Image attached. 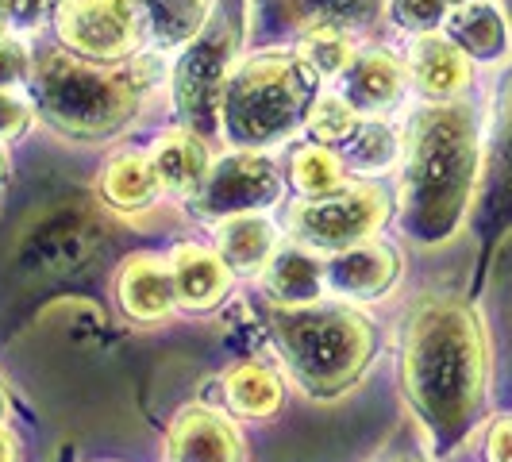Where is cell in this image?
Instances as JSON below:
<instances>
[{
	"instance_id": "cell-1",
	"label": "cell",
	"mask_w": 512,
	"mask_h": 462,
	"mask_svg": "<svg viewBox=\"0 0 512 462\" xmlns=\"http://www.w3.org/2000/svg\"><path fill=\"white\" fill-rule=\"evenodd\" d=\"M401 385L439 455L474 432L486 412L489 347L466 301L428 297L412 308L401 339Z\"/></svg>"
},
{
	"instance_id": "cell-2",
	"label": "cell",
	"mask_w": 512,
	"mask_h": 462,
	"mask_svg": "<svg viewBox=\"0 0 512 462\" xmlns=\"http://www.w3.org/2000/svg\"><path fill=\"white\" fill-rule=\"evenodd\" d=\"M482 166L474 108L432 101L416 108L401 139V228L436 247L462 228Z\"/></svg>"
},
{
	"instance_id": "cell-3",
	"label": "cell",
	"mask_w": 512,
	"mask_h": 462,
	"mask_svg": "<svg viewBox=\"0 0 512 462\" xmlns=\"http://www.w3.org/2000/svg\"><path fill=\"white\" fill-rule=\"evenodd\" d=\"M147 62L108 66L74 51H43L31 62V108L74 143H104L139 116Z\"/></svg>"
},
{
	"instance_id": "cell-4",
	"label": "cell",
	"mask_w": 512,
	"mask_h": 462,
	"mask_svg": "<svg viewBox=\"0 0 512 462\" xmlns=\"http://www.w3.org/2000/svg\"><path fill=\"white\" fill-rule=\"evenodd\" d=\"M266 328L293 382L324 401L359 382L378 351L370 316L347 305H274Z\"/></svg>"
},
{
	"instance_id": "cell-5",
	"label": "cell",
	"mask_w": 512,
	"mask_h": 462,
	"mask_svg": "<svg viewBox=\"0 0 512 462\" xmlns=\"http://www.w3.org/2000/svg\"><path fill=\"white\" fill-rule=\"evenodd\" d=\"M320 74L301 51H262L235 62L220 93V131L239 151H266L305 128Z\"/></svg>"
},
{
	"instance_id": "cell-6",
	"label": "cell",
	"mask_w": 512,
	"mask_h": 462,
	"mask_svg": "<svg viewBox=\"0 0 512 462\" xmlns=\"http://www.w3.org/2000/svg\"><path fill=\"white\" fill-rule=\"evenodd\" d=\"M389 220V193L374 181L339 185L332 193L305 197L289 208V231L308 251H347L374 239Z\"/></svg>"
},
{
	"instance_id": "cell-7",
	"label": "cell",
	"mask_w": 512,
	"mask_h": 462,
	"mask_svg": "<svg viewBox=\"0 0 512 462\" xmlns=\"http://www.w3.org/2000/svg\"><path fill=\"white\" fill-rule=\"evenodd\" d=\"M54 31L66 51L89 62H128L147 43L131 0H58Z\"/></svg>"
},
{
	"instance_id": "cell-8",
	"label": "cell",
	"mask_w": 512,
	"mask_h": 462,
	"mask_svg": "<svg viewBox=\"0 0 512 462\" xmlns=\"http://www.w3.org/2000/svg\"><path fill=\"white\" fill-rule=\"evenodd\" d=\"M231 66H235L231 62V31L208 24L201 39L181 47L170 81H174V108H178L185 128H193L197 135L220 128V93H224Z\"/></svg>"
},
{
	"instance_id": "cell-9",
	"label": "cell",
	"mask_w": 512,
	"mask_h": 462,
	"mask_svg": "<svg viewBox=\"0 0 512 462\" xmlns=\"http://www.w3.org/2000/svg\"><path fill=\"white\" fill-rule=\"evenodd\" d=\"M282 201V178L274 162L258 151H235L216 158L208 166L201 189L193 193V208L205 220H231L243 212H262V208Z\"/></svg>"
},
{
	"instance_id": "cell-10",
	"label": "cell",
	"mask_w": 512,
	"mask_h": 462,
	"mask_svg": "<svg viewBox=\"0 0 512 462\" xmlns=\"http://www.w3.org/2000/svg\"><path fill=\"white\" fill-rule=\"evenodd\" d=\"M166 462H247V439L231 416L205 405L181 409L166 436Z\"/></svg>"
},
{
	"instance_id": "cell-11",
	"label": "cell",
	"mask_w": 512,
	"mask_h": 462,
	"mask_svg": "<svg viewBox=\"0 0 512 462\" xmlns=\"http://www.w3.org/2000/svg\"><path fill=\"white\" fill-rule=\"evenodd\" d=\"M397 278H401V255L382 239L355 243L324 262V285L347 301H378L397 285Z\"/></svg>"
},
{
	"instance_id": "cell-12",
	"label": "cell",
	"mask_w": 512,
	"mask_h": 462,
	"mask_svg": "<svg viewBox=\"0 0 512 462\" xmlns=\"http://www.w3.org/2000/svg\"><path fill=\"white\" fill-rule=\"evenodd\" d=\"M116 301L135 324H158L178 308L174 270L158 255H131L116 278Z\"/></svg>"
},
{
	"instance_id": "cell-13",
	"label": "cell",
	"mask_w": 512,
	"mask_h": 462,
	"mask_svg": "<svg viewBox=\"0 0 512 462\" xmlns=\"http://www.w3.org/2000/svg\"><path fill=\"white\" fill-rule=\"evenodd\" d=\"M174 270V289H178V305L189 312H208L231 293V266L220 258V251L201 247V243H181L170 255Z\"/></svg>"
},
{
	"instance_id": "cell-14",
	"label": "cell",
	"mask_w": 512,
	"mask_h": 462,
	"mask_svg": "<svg viewBox=\"0 0 512 462\" xmlns=\"http://www.w3.org/2000/svg\"><path fill=\"white\" fill-rule=\"evenodd\" d=\"M409 77L428 101H455L470 85V58L447 35H416L409 51Z\"/></svg>"
},
{
	"instance_id": "cell-15",
	"label": "cell",
	"mask_w": 512,
	"mask_h": 462,
	"mask_svg": "<svg viewBox=\"0 0 512 462\" xmlns=\"http://www.w3.org/2000/svg\"><path fill=\"white\" fill-rule=\"evenodd\" d=\"M443 27H447V39L474 62H497L509 51V16L493 0H459L447 12Z\"/></svg>"
},
{
	"instance_id": "cell-16",
	"label": "cell",
	"mask_w": 512,
	"mask_h": 462,
	"mask_svg": "<svg viewBox=\"0 0 512 462\" xmlns=\"http://www.w3.org/2000/svg\"><path fill=\"white\" fill-rule=\"evenodd\" d=\"M154 51H181L212 24V0H131Z\"/></svg>"
},
{
	"instance_id": "cell-17",
	"label": "cell",
	"mask_w": 512,
	"mask_h": 462,
	"mask_svg": "<svg viewBox=\"0 0 512 462\" xmlns=\"http://www.w3.org/2000/svg\"><path fill=\"white\" fill-rule=\"evenodd\" d=\"M409 85V66L397 62V54L370 47V51L355 54V62L343 74V97L362 108V112H385L389 104L401 101Z\"/></svg>"
},
{
	"instance_id": "cell-18",
	"label": "cell",
	"mask_w": 512,
	"mask_h": 462,
	"mask_svg": "<svg viewBox=\"0 0 512 462\" xmlns=\"http://www.w3.org/2000/svg\"><path fill=\"white\" fill-rule=\"evenodd\" d=\"M151 162L162 178V189H170L178 197H193L212 166L205 135H197L193 128L162 131L158 143L151 147Z\"/></svg>"
},
{
	"instance_id": "cell-19",
	"label": "cell",
	"mask_w": 512,
	"mask_h": 462,
	"mask_svg": "<svg viewBox=\"0 0 512 462\" xmlns=\"http://www.w3.org/2000/svg\"><path fill=\"white\" fill-rule=\"evenodd\" d=\"M97 193L104 197V205L116 208V212H139V208L158 201L162 178L154 170L151 154L124 151V154H112L104 162L101 178H97Z\"/></svg>"
},
{
	"instance_id": "cell-20",
	"label": "cell",
	"mask_w": 512,
	"mask_h": 462,
	"mask_svg": "<svg viewBox=\"0 0 512 462\" xmlns=\"http://www.w3.org/2000/svg\"><path fill=\"white\" fill-rule=\"evenodd\" d=\"M216 251L231 266V274H258L278 255V228H274V220H266L258 212L220 220Z\"/></svg>"
},
{
	"instance_id": "cell-21",
	"label": "cell",
	"mask_w": 512,
	"mask_h": 462,
	"mask_svg": "<svg viewBox=\"0 0 512 462\" xmlns=\"http://www.w3.org/2000/svg\"><path fill=\"white\" fill-rule=\"evenodd\" d=\"M266 289L278 305H312V301H320V289H324V266L312 258L308 247L297 243L270 258Z\"/></svg>"
},
{
	"instance_id": "cell-22",
	"label": "cell",
	"mask_w": 512,
	"mask_h": 462,
	"mask_svg": "<svg viewBox=\"0 0 512 462\" xmlns=\"http://www.w3.org/2000/svg\"><path fill=\"white\" fill-rule=\"evenodd\" d=\"M224 393L231 412L243 420H266L282 409V378L262 362H239L224 378Z\"/></svg>"
},
{
	"instance_id": "cell-23",
	"label": "cell",
	"mask_w": 512,
	"mask_h": 462,
	"mask_svg": "<svg viewBox=\"0 0 512 462\" xmlns=\"http://www.w3.org/2000/svg\"><path fill=\"white\" fill-rule=\"evenodd\" d=\"M378 4H382V0H278L285 20L305 27V31H312V27H343V31H355V27L374 20Z\"/></svg>"
},
{
	"instance_id": "cell-24",
	"label": "cell",
	"mask_w": 512,
	"mask_h": 462,
	"mask_svg": "<svg viewBox=\"0 0 512 462\" xmlns=\"http://www.w3.org/2000/svg\"><path fill=\"white\" fill-rule=\"evenodd\" d=\"M343 158L366 174H385L393 170V162H401V135L389 128L385 120H359V128L351 131V139L343 143Z\"/></svg>"
},
{
	"instance_id": "cell-25",
	"label": "cell",
	"mask_w": 512,
	"mask_h": 462,
	"mask_svg": "<svg viewBox=\"0 0 512 462\" xmlns=\"http://www.w3.org/2000/svg\"><path fill=\"white\" fill-rule=\"evenodd\" d=\"M289 178L301 197L332 193L343 185V158L328 143H316V139L301 143V147H293V158H289Z\"/></svg>"
},
{
	"instance_id": "cell-26",
	"label": "cell",
	"mask_w": 512,
	"mask_h": 462,
	"mask_svg": "<svg viewBox=\"0 0 512 462\" xmlns=\"http://www.w3.org/2000/svg\"><path fill=\"white\" fill-rule=\"evenodd\" d=\"M297 51L320 77H343L359 54L351 31H343V27H312V31H305Z\"/></svg>"
},
{
	"instance_id": "cell-27",
	"label": "cell",
	"mask_w": 512,
	"mask_h": 462,
	"mask_svg": "<svg viewBox=\"0 0 512 462\" xmlns=\"http://www.w3.org/2000/svg\"><path fill=\"white\" fill-rule=\"evenodd\" d=\"M308 135L316 139V143H347L351 139V131L359 128V108L347 101L343 93H316V101L308 108V120H305Z\"/></svg>"
},
{
	"instance_id": "cell-28",
	"label": "cell",
	"mask_w": 512,
	"mask_h": 462,
	"mask_svg": "<svg viewBox=\"0 0 512 462\" xmlns=\"http://www.w3.org/2000/svg\"><path fill=\"white\" fill-rule=\"evenodd\" d=\"M451 12V0H385V16L389 24L412 31V35H432L443 27Z\"/></svg>"
},
{
	"instance_id": "cell-29",
	"label": "cell",
	"mask_w": 512,
	"mask_h": 462,
	"mask_svg": "<svg viewBox=\"0 0 512 462\" xmlns=\"http://www.w3.org/2000/svg\"><path fill=\"white\" fill-rule=\"evenodd\" d=\"M493 170H497V185L512 193V74L501 85V97H497V124H493Z\"/></svg>"
},
{
	"instance_id": "cell-30",
	"label": "cell",
	"mask_w": 512,
	"mask_h": 462,
	"mask_svg": "<svg viewBox=\"0 0 512 462\" xmlns=\"http://www.w3.org/2000/svg\"><path fill=\"white\" fill-rule=\"evenodd\" d=\"M58 0H0V12L8 20V31H39L54 20Z\"/></svg>"
},
{
	"instance_id": "cell-31",
	"label": "cell",
	"mask_w": 512,
	"mask_h": 462,
	"mask_svg": "<svg viewBox=\"0 0 512 462\" xmlns=\"http://www.w3.org/2000/svg\"><path fill=\"white\" fill-rule=\"evenodd\" d=\"M31 77V54L16 35H0V89H12Z\"/></svg>"
},
{
	"instance_id": "cell-32",
	"label": "cell",
	"mask_w": 512,
	"mask_h": 462,
	"mask_svg": "<svg viewBox=\"0 0 512 462\" xmlns=\"http://www.w3.org/2000/svg\"><path fill=\"white\" fill-rule=\"evenodd\" d=\"M493 301H497V316H501V324H505L509 343H512V243L501 251V258H497V274H493Z\"/></svg>"
},
{
	"instance_id": "cell-33",
	"label": "cell",
	"mask_w": 512,
	"mask_h": 462,
	"mask_svg": "<svg viewBox=\"0 0 512 462\" xmlns=\"http://www.w3.org/2000/svg\"><path fill=\"white\" fill-rule=\"evenodd\" d=\"M31 124V104L12 97V89H0V139H12Z\"/></svg>"
},
{
	"instance_id": "cell-34",
	"label": "cell",
	"mask_w": 512,
	"mask_h": 462,
	"mask_svg": "<svg viewBox=\"0 0 512 462\" xmlns=\"http://www.w3.org/2000/svg\"><path fill=\"white\" fill-rule=\"evenodd\" d=\"M486 459L489 462H512V416H497V420L489 424Z\"/></svg>"
},
{
	"instance_id": "cell-35",
	"label": "cell",
	"mask_w": 512,
	"mask_h": 462,
	"mask_svg": "<svg viewBox=\"0 0 512 462\" xmlns=\"http://www.w3.org/2000/svg\"><path fill=\"white\" fill-rule=\"evenodd\" d=\"M0 462H20V443L4 424H0Z\"/></svg>"
},
{
	"instance_id": "cell-36",
	"label": "cell",
	"mask_w": 512,
	"mask_h": 462,
	"mask_svg": "<svg viewBox=\"0 0 512 462\" xmlns=\"http://www.w3.org/2000/svg\"><path fill=\"white\" fill-rule=\"evenodd\" d=\"M8 178V151H4V143H0V181Z\"/></svg>"
},
{
	"instance_id": "cell-37",
	"label": "cell",
	"mask_w": 512,
	"mask_h": 462,
	"mask_svg": "<svg viewBox=\"0 0 512 462\" xmlns=\"http://www.w3.org/2000/svg\"><path fill=\"white\" fill-rule=\"evenodd\" d=\"M8 420V397H4V389H0V424Z\"/></svg>"
},
{
	"instance_id": "cell-38",
	"label": "cell",
	"mask_w": 512,
	"mask_h": 462,
	"mask_svg": "<svg viewBox=\"0 0 512 462\" xmlns=\"http://www.w3.org/2000/svg\"><path fill=\"white\" fill-rule=\"evenodd\" d=\"M0 35H8V20H4V12H0Z\"/></svg>"
},
{
	"instance_id": "cell-39",
	"label": "cell",
	"mask_w": 512,
	"mask_h": 462,
	"mask_svg": "<svg viewBox=\"0 0 512 462\" xmlns=\"http://www.w3.org/2000/svg\"><path fill=\"white\" fill-rule=\"evenodd\" d=\"M397 462H416V459H397Z\"/></svg>"
},
{
	"instance_id": "cell-40",
	"label": "cell",
	"mask_w": 512,
	"mask_h": 462,
	"mask_svg": "<svg viewBox=\"0 0 512 462\" xmlns=\"http://www.w3.org/2000/svg\"><path fill=\"white\" fill-rule=\"evenodd\" d=\"M455 4H459V0H455Z\"/></svg>"
}]
</instances>
